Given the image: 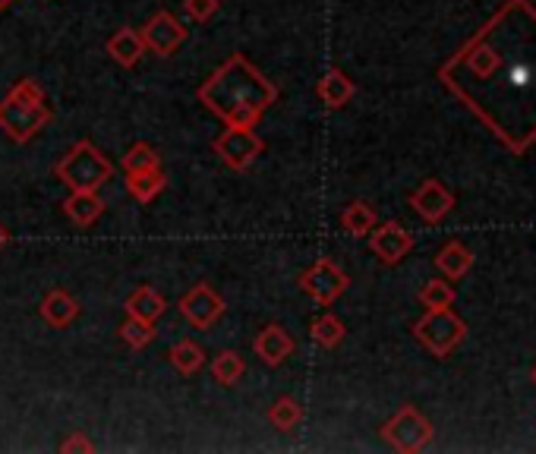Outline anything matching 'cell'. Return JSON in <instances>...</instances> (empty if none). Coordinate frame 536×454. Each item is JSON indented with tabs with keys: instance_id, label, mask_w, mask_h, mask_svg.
Returning <instances> with one entry per match:
<instances>
[{
	"instance_id": "cell-27",
	"label": "cell",
	"mask_w": 536,
	"mask_h": 454,
	"mask_svg": "<svg viewBox=\"0 0 536 454\" xmlns=\"http://www.w3.org/2000/svg\"><path fill=\"white\" fill-rule=\"evenodd\" d=\"M120 168H123V174L152 171V168H161V155L149 146V142H136V146H130L127 155L120 158Z\"/></svg>"
},
{
	"instance_id": "cell-20",
	"label": "cell",
	"mask_w": 536,
	"mask_h": 454,
	"mask_svg": "<svg viewBox=\"0 0 536 454\" xmlns=\"http://www.w3.org/2000/svg\"><path fill=\"white\" fill-rule=\"evenodd\" d=\"M168 190V174L161 168H152V171H133L127 174V193L136 199V202H152L155 196H161Z\"/></svg>"
},
{
	"instance_id": "cell-15",
	"label": "cell",
	"mask_w": 536,
	"mask_h": 454,
	"mask_svg": "<svg viewBox=\"0 0 536 454\" xmlns=\"http://www.w3.org/2000/svg\"><path fill=\"white\" fill-rule=\"evenodd\" d=\"M354 92H357L354 79H350V76H347L344 70H338V67L328 70V73L319 79V86H316V95H319V101H322L328 111L344 108L347 101L354 98Z\"/></svg>"
},
{
	"instance_id": "cell-6",
	"label": "cell",
	"mask_w": 536,
	"mask_h": 454,
	"mask_svg": "<svg viewBox=\"0 0 536 454\" xmlns=\"http://www.w3.org/2000/svg\"><path fill=\"white\" fill-rule=\"evenodd\" d=\"M432 436H436V432H432V423L420 414L414 404H404L398 414L382 426V439L401 454L423 451L432 442Z\"/></svg>"
},
{
	"instance_id": "cell-22",
	"label": "cell",
	"mask_w": 536,
	"mask_h": 454,
	"mask_svg": "<svg viewBox=\"0 0 536 454\" xmlns=\"http://www.w3.org/2000/svg\"><path fill=\"white\" fill-rule=\"evenodd\" d=\"M168 360H171V366L177 369L180 376H196L199 369H202V363H205V350H202L196 341L183 338V341L171 344Z\"/></svg>"
},
{
	"instance_id": "cell-11",
	"label": "cell",
	"mask_w": 536,
	"mask_h": 454,
	"mask_svg": "<svg viewBox=\"0 0 536 454\" xmlns=\"http://www.w3.org/2000/svg\"><path fill=\"white\" fill-rule=\"evenodd\" d=\"M146 51H155L158 57H171L183 41H187V29H183L168 10H158L146 26L139 29Z\"/></svg>"
},
{
	"instance_id": "cell-26",
	"label": "cell",
	"mask_w": 536,
	"mask_h": 454,
	"mask_svg": "<svg viewBox=\"0 0 536 454\" xmlns=\"http://www.w3.org/2000/svg\"><path fill=\"white\" fill-rule=\"evenodd\" d=\"M117 335H120V341L127 344L130 350H146V347L155 341V322L127 316V322L117 328Z\"/></svg>"
},
{
	"instance_id": "cell-1",
	"label": "cell",
	"mask_w": 536,
	"mask_h": 454,
	"mask_svg": "<svg viewBox=\"0 0 536 454\" xmlns=\"http://www.w3.org/2000/svg\"><path fill=\"white\" fill-rule=\"evenodd\" d=\"M442 86L511 155L536 146V7L505 0L439 67Z\"/></svg>"
},
{
	"instance_id": "cell-14",
	"label": "cell",
	"mask_w": 536,
	"mask_h": 454,
	"mask_svg": "<svg viewBox=\"0 0 536 454\" xmlns=\"http://www.w3.org/2000/svg\"><path fill=\"white\" fill-rule=\"evenodd\" d=\"M38 313L51 328H67L79 319V303H76V297H70L64 291V287H54V291H48L45 300H41Z\"/></svg>"
},
{
	"instance_id": "cell-2",
	"label": "cell",
	"mask_w": 536,
	"mask_h": 454,
	"mask_svg": "<svg viewBox=\"0 0 536 454\" xmlns=\"http://www.w3.org/2000/svg\"><path fill=\"white\" fill-rule=\"evenodd\" d=\"M196 98L228 127L256 130L265 111L278 101V86L262 70H256L246 54H231L196 89Z\"/></svg>"
},
{
	"instance_id": "cell-3",
	"label": "cell",
	"mask_w": 536,
	"mask_h": 454,
	"mask_svg": "<svg viewBox=\"0 0 536 454\" xmlns=\"http://www.w3.org/2000/svg\"><path fill=\"white\" fill-rule=\"evenodd\" d=\"M51 108L45 105V89L35 79H19L16 86L0 101V130H4L13 142L26 146L41 130L51 123Z\"/></svg>"
},
{
	"instance_id": "cell-17",
	"label": "cell",
	"mask_w": 536,
	"mask_h": 454,
	"mask_svg": "<svg viewBox=\"0 0 536 454\" xmlns=\"http://www.w3.org/2000/svg\"><path fill=\"white\" fill-rule=\"evenodd\" d=\"M123 309H127V316L146 319V322H158L164 313H168V300H164V297L155 291V287L142 284V287H136V291L127 297Z\"/></svg>"
},
{
	"instance_id": "cell-31",
	"label": "cell",
	"mask_w": 536,
	"mask_h": 454,
	"mask_svg": "<svg viewBox=\"0 0 536 454\" xmlns=\"http://www.w3.org/2000/svg\"><path fill=\"white\" fill-rule=\"evenodd\" d=\"M7 240H10V234H7V227H4V224H0V250H4V246H7Z\"/></svg>"
},
{
	"instance_id": "cell-29",
	"label": "cell",
	"mask_w": 536,
	"mask_h": 454,
	"mask_svg": "<svg viewBox=\"0 0 536 454\" xmlns=\"http://www.w3.org/2000/svg\"><path fill=\"white\" fill-rule=\"evenodd\" d=\"M183 10L193 23H209V19L221 10V0H183Z\"/></svg>"
},
{
	"instance_id": "cell-30",
	"label": "cell",
	"mask_w": 536,
	"mask_h": 454,
	"mask_svg": "<svg viewBox=\"0 0 536 454\" xmlns=\"http://www.w3.org/2000/svg\"><path fill=\"white\" fill-rule=\"evenodd\" d=\"M60 451H64V454H70V451H95V445L89 442V436H86V432H70V436L64 439V442H60Z\"/></svg>"
},
{
	"instance_id": "cell-9",
	"label": "cell",
	"mask_w": 536,
	"mask_h": 454,
	"mask_svg": "<svg viewBox=\"0 0 536 454\" xmlns=\"http://www.w3.org/2000/svg\"><path fill=\"white\" fill-rule=\"evenodd\" d=\"M177 309H180V316L187 319L193 328L205 332V328H212L224 316V300H221V294L215 291V287L193 284L190 291L180 297Z\"/></svg>"
},
{
	"instance_id": "cell-7",
	"label": "cell",
	"mask_w": 536,
	"mask_h": 454,
	"mask_svg": "<svg viewBox=\"0 0 536 454\" xmlns=\"http://www.w3.org/2000/svg\"><path fill=\"white\" fill-rule=\"evenodd\" d=\"M350 287V278L341 265H335L332 259H316L313 265L300 275V291L306 297H313L319 306H332L344 291Z\"/></svg>"
},
{
	"instance_id": "cell-4",
	"label": "cell",
	"mask_w": 536,
	"mask_h": 454,
	"mask_svg": "<svg viewBox=\"0 0 536 454\" xmlns=\"http://www.w3.org/2000/svg\"><path fill=\"white\" fill-rule=\"evenodd\" d=\"M54 174L70 193H79V190L98 193L114 177V164L95 149V142L79 139L76 146H70V152L57 161Z\"/></svg>"
},
{
	"instance_id": "cell-16",
	"label": "cell",
	"mask_w": 536,
	"mask_h": 454,
	"mask_svg": "<svg viewBox=\"0 0 536 454\" xmlns=\"http://www.w3.org/2000/svg\"><path fill=\"white\" fill-rule=\"evenodd\" d=\"M108 54L117 60L123 70H133L139 60H142V54H146V41H142L139 29L123 26V29H117L108 38Z\"/></svg>"
},
{
	"instance_id": "cell-12",
	"label": "cell",
	"mask_w": 536,
	"mask_h": 454,
	"mask_svg": "<svg viewBox=\"0 0 536 454\" xmlns=\"http://www.w3.org/2000/svg\"><path fill=\"white\" fill-rule=\"evenodd\" d=\"M407 202H410V209H414V212H417L423 221H429V224H439L451 209H455V196H451L436 177L423 180L420 187L410 193Z\"/></svg>"
},
{
	"instance_id": "cell-32",
	"label": "cell",
	"mask_w": 536,
	"mask_h": 454,
	"mask_svg": "<svg viewBox=\"0 0 536 454\" xmlns=\"http://www.w3.org/2000/svg\"><path fill=\"white\" fill-rule=\"evenodd\" d=\"M10 4H13V0H0V13H4V10H7Z\"/></svg>"
},
{
	"instance_id": "cell-21",
	"label": "cell",
	"mask_w": 536,
	"mask_h": 454,
	"mask_svg": "<svg viewBox=\"0 0 536 454\" xmlns=\"http://www.w3.org/2000/svg\"><path fill=\"white\" fill-rule=\"evenodd\" d=\"M376 224H379L376 209H373L369 202H363V199H354V202H350L347 209L341 212V227H344L350 237H366Z\"/></svg>"
},
{
	"instance_id": "cell-23",
	"label": "cell",
	"mask_w": 536,
	"mask_h": 454,
	"mask_svg": "<svg viewBox=\"0 0 536 454\" xmlns=\"http://www.w3.org/2000/svg\"><path fill=\"white\" fill-rule=\"evenodd\" d=\"M309 335H313V341H316L319 347L335 350V347L344 341L347 328H344V322H341L335 313H322L319 319H313V325H309Z\"/></svg>"
},
{
	"instance_id": "cell-24",
	"label": "cell",
	"mask_w": 536,
	"mask_h": 454,
	"mask_svg": "<svg viewBox=\"0 0 536 454\" xmlns=\"http://www.w3.org/2000/svg\"><path fill=\"white\" fill-rule=\"evenodd\" d=\"M300 420H303V407H300V401L291 398V395L278 398L272 407H268V423H272L278 432H291V429H297Z\"/></svg>"
},
{
	"instance_id": "cell-10",
	"label": "cell",
	"mask_w": 536,
	"mask_h": 454,
	"mask_svg": "<svg viewBox=\"0 0 536 454\" xmlns=\"http://www.w3.org/2000/svg\"><path fill=\"white\" fill-rule=\"evenodd\" d=\"M366 237H369V250H373V256L382 265H398L414 250V237H410V231H404L398 221H382Z\"/></svg>"
},
{
	"instance_id": "cell-5",
	"label": "cell",
	"mask_w": 536,
	"mask_h": 454,
	"mask_svg": "<svg viewBox=\"0 0 536 454\" xmlns=\"http://www.w3.org/2000/svg\"><path fill=\"white\" fill-rule=\"evenodd\" d=\"M467 335V325L461 316L451 313V306L445 309H426V316L414 322V338L429 350L432 357L445 360L451 350H455Z\"/></svg>"
},
{
	"instance_id": "cell-13",
	"label": "cell",
	"mask_w": 536,
	"mask_h": 454,
	"mask_svg": "<svg viewBox=\"0 0 536 454\" xmlns=\"http://www.w3.org/2000/svg\"><path fill=\"white\" fill-rule=\"evenodd\" d=\"M253 350H256V357L265 363V366H281L294 357V350H297V341L294 335L287 332L284 325L272 322V325H265L262 332L253 338Z\"/></svg>"
},
{
	"instance_id": "cell-28",
	"label": "cell",
	"mask_w": 536,
	"mask_h": 454,
	"mask_svg": "<svg viewBox=\"0 0 536 454\" xmlns=\"http://www.w3.org/2000/svg\"><path fill=\"white\" fill-rule=\"evenodd\" d=\"M420 303L426 309H445L455 303V287H451L445 278H432L420 287Z\"/></svg>"
},
{
	"instance_id": "cell-25",
	"label": "cell",
	"mask_w": 536,
	"mask_h": 454,
	"mask_svg": "<svg viewBox=\"0 0 536 454\" xmlns=\"http://www.w3.org/2000/svg\"><path fill=\"white\" fill-rule=\"evenodd\" d=\"M212 376L218 385H237L246 376V363L237 350H221V354L212 360Z\"/></svg>"
},
{
	"instance_id": "cell-19",
	"label": "cell",
	"mask_w": 536,
	"mask_h": 454,
	"mask_svg": "<svg viewBox=\"0 0 536 454\" xmlns=\"http://www.w3.org/2000/svg\"><path fill=\"white\" fill-rule=\"evenodd\" d=\"M436 268L448 281H458V278H464L470 268H473V253L467 250L461 240H451V243H445L442 250L436 253Z\"/></svg>"
},
{
	"instance_id": "cell-33",
	"label": "cell",
	"mask_w": 536,
	"mask_h": 454,
	"mask_svg": "<svg viewBox=\"0 0 536 454\" xmlns=\"http://www.w3.org/2000/svg\"><path fill=\"white\" fill-rule=\"evenodd\" d=\"M530 382L536 385V363H533V369H530Z\"/></svg>"
},
{
	"instance_id": "cell-8",
	"label": "cell",
	"mask_w": 536,
	"mask_h": 454,
	"mask_svg": "<svg viewBox=\"0 0 536 454\" xmlns=\"http://www.w3.org/2000/svg\"><path fill=\"white\" fill-rule=\"evenodd\" d=\"M212 152L228 164L231 171H246L265 152V142L256 136V130L228 127L221 136L212 139Z\"/></svg>"
},
{
	"instance_id": "cell-18",
	"label": "cell",
	"mask_w": 536,
	"mask_h": 454,
	"mask_svg": "<svg viewBox=\"0 0 536 454\" xmlns=\"http://www.w3.org/2000/svg\"><path fill=\"white\" fill-rule=\"evenodd\" d=\"M64 212L76 227H89V224H95L101 215H105V202H101L98 193L79 190V193H70L64 199Z\"/></svg>"
}]
</instances>
